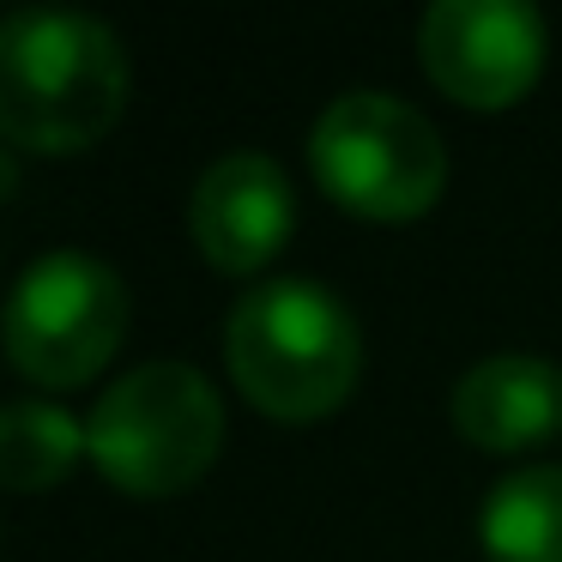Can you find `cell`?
<instances>
[{"label":"cell","instance_id":"1","mask_svg":"<svg viewBox=\"0 0 562 562\" xmlns=\"http://www.w3.org/2000/svg\"><path fill=\"white\" fill-rule=\"evenodd\" d=\"M127 110V49L98 13H0V139L25 151H86Z\"/></svg>","mask_w":562,"mask_h":562},{"label":"cell","instance_id":"2","mask_svg":"<svg viewBox=\"0 0 562 562\" xmlns=\"http://www.w3.org/2000/svg\"><path fill=\"white\" fill-rule=\"evenodd\" d=\"M224 363L267 417H321L357 387L363 333L321 279H260L224 321Z\"/></svg>","mask_w":562,"mask_h":562},{"label":"cell","instance_id":"3","mask_svg":"<svg viewBox=\"0 0 562 562\" xmlns=\"http://www.w3.org/2000/svg\"><path fill=\"white\" fill-rule=\"evenodd\" d=\"M224 448V400L194 363L151 357L115 375L86 417V453L134 496L188 490Z\"/></svg>","mask_w":562,"mask_h":562},{"label":"cell","instance_id":"4","mask_svg":"<svg viewBox=\"0 0 562 562\" xmlns=\"http://www.w3.org/2000/svg\"><path fill=\"white\" fill-rule=\"evenodd\" d=\"M315 182L363 218H417L448 182V146L417 103L357 86L321 110L308 134Z\"/></svg>","mask_w":562,"mask_h":562},{"label":"cell","instance_id":"5","mask_svg":"<svg viewBox=\"0 0 562 562\" xmlns=\"http://www.w3.org/2000/svg\"><path fill=\"white\" fill-rule=\"evenodd\" d=\"M127 333V284L91 248H43L0 308L7 357L43 387H79Z\"/></svg>","mask_w":562,"mask_h":562},{"label":"cell","instance_id":"6","mask_svg":"<svg viewBox=\"0 0 562 562\" xmlns=\"http://www.w3.org/2000/svg\"><path fill=\"white\" fill-rule=\"evenodd\" d=\"M417 55L448 98L502 110L544 67V13L532 0H436L417 25Z\"/></svg>","mask_w":562,"mask_h":562},{"label":"cell","instance_id":"7","mask_svg":"<svg viewBox=\"0 0 562 562\" xmlns=\"http://www.w3.org/2000/svg\"><path fill=\"white\" fill-rule=\"evenodd\" d=\"M200 255L218 272H255L284 248L296 224V194L279 158L267 151H224L200 170L194 200H188Z\"/></svg>","mask_w":562,"mask_h":562},{"label":"cell","instance_id":"8","mask_svg":"<svg viewBox=\"0 0 562 562\" xmlns=\"http://www.w3.org/2000/svg\"><path fill=\"white\" fill-rule=\"evenodd\" d=\"M448 417L477 448H532L562 436V363L532 351H496L453 381Z\"/></svg>","mask_w":562,"mask_h":562},{"label":"cell","instance_id":"9","mask_svg":"<svg viewBox=\"0 0 562 562\" xmlns=\"http://www.w3.org/2000/svg\"><path fill=\"white\" fill-rule=\"evenodd\" d=\"M490 562H562V465H520L477 508Z\"/></svg>","mask_w":562,"mask_h":562},{"label":"cell","instance_id":"10","mask_svg":"<svg viewBox=\"0 0 562 562\" xmlns=\"http://www.w3.org/2000/svg\"><path fill=\"white\" fill-rule=\"evenodd\" d=\"M86 453V424L61 400H0V484L7 490H49L74 472Z\"/></svg>","mask_w":562,"mask_h":562},{"label":"cell","instance_id":"11","mask_svg":"<svg viewBox=\"0 0 562 562\" xmlns=\"http://www.w3.org/2000/svg\"><path fill=\"white\" fill-rule=\"evenodd\" d=\"M13 188H19V158H13L7 146H0V200L13 194Z\"/></svg>","mask_w":562,"mask_h":562}]
</instances>
